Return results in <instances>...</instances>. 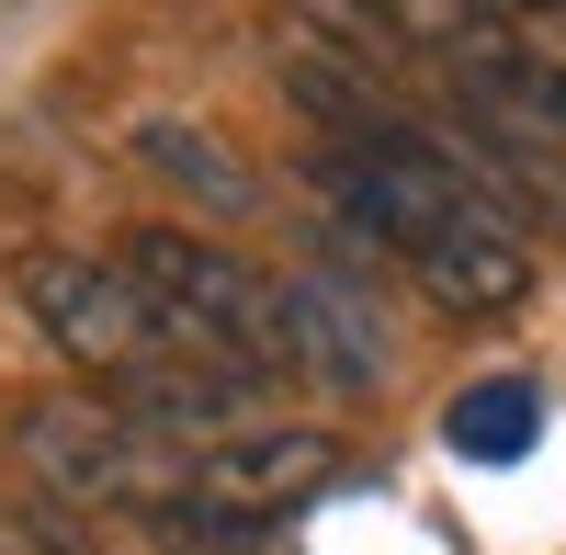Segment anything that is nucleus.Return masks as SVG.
<instances>
[{
  "label": "nucleus",
  "mask_w": 566,
  "mask_h": 555,
  "mask_svg": "<svg viewBox=\"0 0 566 555\" xmlns=\"http://www.w3.org/2000/svg\"><path fill=\"white\" fill-rule=\"evenodd\" d=\"M114 261L148 284V306H159L181 363H227V375H250V386L295 375V352H283V272L239 261L227 239H205V227H125Z\"/></svg>",
  "instance_id": "obj_1"
},
{
  "label": "nucleus",
  "mask_w": 566,
  "mask_h": 555,
  "mask_svg": "<svg viewBox=\"0 0 566 555\" xmlns=\"http://www.w3.org/2000/svg\"><path fill=\"white\" fill-rule=\"evenodd\" d=\"M12 306L91 386H125V375H148V363H170L159 306H148V284H136L114 250H12Z\"/></svg>",
  "instance_id": "obj_2"
},
{
  "label": "nucleus",
  "mask_w": 566,
  "mask_h": 555,
  "mask_svg": "<svg viewBox=\"0 0 566 555\" xmlns=\"http://www.w3.org/2000/svg\"><path fill=\"white\" fill-rule=\"evenodd\" d=\"M12 465L69 499V511H148L159 488H181V465L125 420L103 386H57V397H23L12 408Z\"/></svg>",
  "instance_id": "obj_3"
},
{
  "label": "nucleus",
  "mask_w": 566,
  "mask_h": 555,
  "mask_svg": "<svg viewBox=\"0 0 566 555\" xmlns=\"http://www.w3.org/2000/svg\"><path fill=\"white\" fill-rule=\"evenodd\" d=\"M397 272H408L442 317H510V306H533V239H522L510 216H488V205L431 216V227L397 250Z\"/></svg>",
  "instance_id": "obj_4"
},
{
  "label": "nucleus",
  "mask_w": 566,
  "mask_h": 555,
  "mask_svg": "<svg viewBox=\"0 0 566 555\" xmlns=\"http://www.w3.org/2000/svg\"><path fill=\"white\" fill-rule=\"evenodd\" d=\"M283 352H295V375L328 386V397H386L397 375V341H386V317H374L363 284H328V272H283Z\"/></svg>",
  "instance_id": "obj_5"
},
{
  "label": "nucleus",
  "mask_w": 566,
  "mask_h": 555,
  "mask_svg": "<svg viewBox=\"0 0 566 555\" xmlns=\"http://www.w3.org/2000/svg\"><path fill=\"white\" fill-rule=\"evenodd\" d=\"M125 159L159 181V193H181V205H205L216 227H250V216H272L261 193V159H239L227 136L205 125V114H170V103H148V114H125Z\"/></svg>",
  "instance_id": "obj_6"
},
{
  "label": "nucleus",
  "mask_w": 566,
  "mask_h": 555,
  "mask_svg": "<svg viewBox=\"0 0 566 555\" xmlns=\"http://www.w3.org/2000/svg\"><path fill=\"white\" fill-rule=\"evenodd\" d=\"M193 477L227 488V499H250V511H283V499H306V488L340 477V442L328 431H239V442H216Z\"/></svg>",
  "instance_id": "obj_7"
},
{
  "label": "nucleus",
  "mask_w": 566,
  "mask_h": 555,
  "mask_svg": "<svg viewBox=\"0 0 566 555\" xmlns=\"http://www.w3.org/2000/svg\"><path fill=\"white\" fill-rule=\"evenodd\" d=\"M136 533H148V555H272V511H250V499H227L205 477L159 488L136 511Z\"/></svg>",
  "instance_id": "obj_8"
},
{
  "label": "nucleus",
  "mask_w": 566,
  "mask_h": 555,
  "mask_svg": "<svg viewBox=\"0 0 566 555\" xmlns=\"http://www.w3.org/2000/svg\"><path fill=\"white\" fill-rule=\"evenodd\" d=\"M442 442L464 453V465H522V453L544 442V397L522 375H488V386H464L442 408Z\"/></svg>",
  "instance_id": "obj_9"
},
{
  "label": "nucleus",
  "mask_w": 566,
  "mask_h": 555,
  "mask_svg": "<svg viewBox=\"0 0 566 555\" xmlns=\"http://www.w3.org/2000/svg\"><path fill=\"white\" fill-rule=\"evenodd\" d=\"M386 23H397V45H419V57H442V69H476L499 34H522L499 0H386Z\"/></svg>",
  "instance_id": "obj_10"
}]
</instances>
